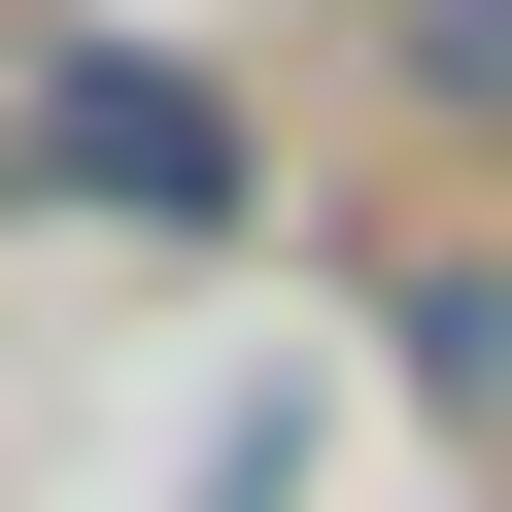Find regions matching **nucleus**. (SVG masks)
<instances>
[{"label": "nucleus", "instance_id": "obj_1", "mask_svg": "<svg viewBox=\"0 0 512 512\" xmlns=\"http://www.w3.org/2000/svg\"><path fill=\"white\" fill-rule=\"evenodd\" d=\"M69 171H103V205H205V171H239V137H205V103H171V69H69Z\"/></svg>", "mask_w": 512, "mask_h": 512}, {"label": "nucleus", "instance_id": "obj_2", "mask_svg": "<svg viewBox=\"0 0 512 512\" xmlns=\"http://www.w3.org/2000/svg\"><path fill=\"white\" fill-rule=\"evenodd\" d=\"M410 103H478V137H512V0H410Z\"/></svg>", "mask_w": 512, "mask_h": 512}]
</instances>
